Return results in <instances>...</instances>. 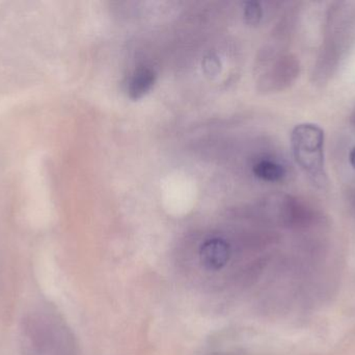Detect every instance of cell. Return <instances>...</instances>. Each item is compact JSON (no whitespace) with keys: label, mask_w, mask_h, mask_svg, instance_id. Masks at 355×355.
Returning <instances> with one entry per match:
<instances>
[{"label":"cell","mask_w":355,"mask_h":355,"mask_svg":"<svg viewBox=\"0 0 355 355\" xmlns=\"http://www.w3.org/2000/svg\"><path fill=\"white\" fill-rule=\"evenodd\" d=\"M22 355H76L71 331L55 315H28L21 327Z\"/></svg>","instance_id":"obj_1"},{"label":"cell","mask_w":355,"mask_h":355,"mask_svg":"<svg viewBox=\"0 0 355 355\" xmlns=\"http://www.w3.org/2000/svg\"><path fill=\"white\" fill-rule=\"evenodd\" d=\"M292 149L297 164L317 183L324 185V131L312 123L296 125L291 133Z\"/></svg>","instance_id":"obj_2"},{"label":"cell","mask_w":355,"mask_h":355,"mask_svg":"<svg viewBox=\"0 0 355 355\" xmlns=\"http://www.w3.org/2000/svg\"><path fill=\"white\" fill-rule=\"evenodd\" d=\"M231 258V247L223 238H211L200 246V260L207 270L218 271Z\"/></svg>","instance_id":"obj_3"},{"label":"cell","mask_w":355,"mask_h":355,"mask_svg":"<svg viewBox=\"0 0 355 355\" xmlns=\"http://www.w3.org/2000/svg\"><path fill=\"white\" fill-rule=\"evenodd\" d=\"M300 64L293 56L279 58L269 75L272 89L283 90L289 87L300 76Z\"/></svg>","instance_id":"obj_4"},{"label":"cell","mask_w":355,"mask_h":355,"mask_svg":"<svg viewBox=\"0 0 355 355\" xmlns=\"http://www.w3.org/2000/svg\"><path fill=\"white\" fill-rule=\"evenodd\" d=\"M156 74L149 67H139L135 71L128 81L129 97L133 100L141 99L147 95L155 85Z\"/></svg>","instance_id":"obj_5"},{"label":"cell","mask_w":355,"mask_h":355,"mask_svg":"<svg viewBox=\"0 0 355 355\" xmlns=\"http://www.w3.org/2000/svg\"><path fill=\"white\" fill-rule=\"evenodd\" d=\"M252 171L258 179L270 181V183L281 181L286 176V170L284 167L272 160H260L254 165Z\"/></svg>","instance_id":"obj_6"},{"label":"cell","mask_w":355,"mask_h":355,"mask_svg":"<svg viewBox=\"0 0 355 355\" xmlns=\"http://www.w3.org/2000/svg\"><path fill=\"white\" fill-rule=\"evenodd\" d=\"M262 6L259 2L248 1L244 4V19L250 25H257L262 19Z\"/></svg>","instance_id":"obj_7"},{"label":"cell","mask_w":355,"mask_h":355,"mask_svg":"<svg viewBox=\"0 0 355 355\" xmlns=\"http://www.w3.org/2000/svg\"><path fill=\"white\" fill-rule=\"evenodd\" d=\"M202 68H204V72L208 76H216L221 69L220 60L215 54H209L208 56L204 58Z\"/></svg>","instance_id":"obj_8"},{"label":"cell","mask_w":355,"mask_h":355,"mask_svg":"<svg viewBox=\"0 0 355 355\" xmlns=\"http://www.w3.org/2000/svg\"><path fill=\"white\" fill-rule=\"evenodd\" d=\"M349 160L350 164H352V166L355 169V147L352 150V152H350Z\"/></svg>","instance_id":"obj_9"},{"label":"cell","mask_w":355,"mask_h":355,"mask_svg":"<svg viewBox=\"0 0 355 355\" xmlns=\"http://www.w3.org/2000/svg\"><path fill=\"white\" fill-rule=\"evenodd\" d=\"M350 122L355 126V108L352 110V115H350Z\"/></svg>","instance_id":"obj_10"}]
</instances>
